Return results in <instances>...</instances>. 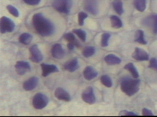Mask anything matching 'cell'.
I'll return each instance as SVG.
<instances>
[{"instance_id":"7c38bea8","label":"cell","mask_w":157,"mask_h":117,"mask_svg":"<svg viewBox=\"0 0 157 117\" xmlns=\"http://www.w3.org/2000/svg\"><path fill=\"white\" fill-rule=\"evenodd\" d=\"M52 57L56 59H61L64 57L65 52L61 44H55L51 49Z\"/></svg>"},{"instance_id":"ba28073f","label":"cell","mask_w":157,"mask_h":117,"mask_svg":"<svg viewBox=\"0 0 157 117\" xmlns=\"http://www.w3.org/2000/svg\"><path fill=\"white\" fill-rule=\"evenodd\" d=\"M83 101L90 105L93 104L95 102L96 98L93 88L91 87H87L82 94Z\"/></svg>"},{"instance_id":"52a82bcc","label":"cell","mask_w":157,"mask_h":117,"mask_svg":"<svg viewBox=\"0 0 157 117\" xmlns=\"http://www.w3.org/2000/svg\"><path fill=\"white\" fill-rule=\"evenodd\" d=\"M30 57L29 59L32 62L38 63L42 61L43 55L38 46L34 45L29 48Z\"/></svg>"},{"instance_id":"8992f818","label":"cell","mask_w":157,"mask_h":117,"mask_svg":"<svg viewBox=\"0 0 157 117\" xmlns=\"http://www.w3.org/2000/svg\"><path fill=\"white\" fill-rule=\"evenodd\" d=\"M83 7L85 10L93 15H96L99 12V7L97 0H84Z\"/></svg>"},{"instance_id":"603a6c76","label":"cell","mask_w":157,"mask_h":117,"mask_svg":"<svg viewBox=\"0 0 157 117\" xmlns=\"http://www.w3.org/2000/svg\"><path fill=\"white\" fill-rule=\"evenodd\" d=\"M124 68L128 71L131 73L132 77L135 79H137L139 77L138 72H137V69L134 66L133 63H127L124 67Z\"/></svg>"},{"instance_id":"d6a6232c","label":"cell","mask_w":157,"mask_h":117,"mask_svg":"<svg viewBox=\"0 0 157 117\" xmlns=\"http://www.w3.org/2000/svg\"><path fill=\"white\" fill-rule=\"evenodd\" d=\"M23 1L30 5H36L39 4L41 0H23Z\"/></svg>"},{"instance_id":"7a4b0ae2","label":"cell","mask_w":157,"mask_h":117,"mask_svg":"<svg viewBox=\"0 0 157 117\" xmlns=\"http://www.w3.org/2000/svg\"><path fill=\"white\" fill-rule=\"evenodd\" d=\"M140 80L135 79H125L121 83V90L127 96H131L138 92Z\"/></svg>"},{"instance_id":"30bf717a","label":"cell","mask_w":157,"mask_h":117,"mask_svg":"<svg viewBox=\"0 0 157 117\" xmlns=\"http://www.w3.org/2000/svg\"><path fill=\"white\" fill-rule=\"evenodd\" d=\"M132 57L139 61H147L149 59V56L147 52L143 49L139 48H136L132 54Z\"/></svg>"},{"instance_id":"ffe728a7","label":"cell","mask_w":157,"mask_h":117,"mask_svg":"<svg viewBox=\"0 0 157 117\" xmlns=\"http://www.w3.org/2000/svg\"><path fill=\"white\" fill-rule=\"evenodd\" d=\"M114 10L119 15L121 16L123 13L124 11L123 3L120 0H114L112 3Z\"/></svg>"},{"instance_id":"d6986e66","label":"cell","mask_w":157,"mask_h":117,"mask_svg":"<svg viewBox=\"0 0 157 117\" xmlns=\"http://www.w3.org/2000/svg\"><path fill=\"white\" fill-rule=\"evenodd\" d=\"M33 39V37L30 34L28 33H25L20 35L18 40L21 43L27 45L30 43Z\"/></svg>"},{"instance_id":"e575fe53","label":"cell","mask_w":157,"mask_h":117,"mask_svg":"<svg viewBox=\"0 0 157 117\" xmlns=\"http://www.w3.org/2000/svg\"><path fill=\"white\" fill-rule=\"evenodd\" d=\"M142 115L144 116H153V113L150 110L144 108L142 111Z\"/></svg>"},{"instance_id":"44dd1931","label":"cell","mask_w":157,"mask_h":117,"mask_svg":"<svg viewBox=\"0 0 157 117\" xmlns=\"http://www.w3.org/2000/svg\"><path fill=\"white\" fill-rule=\"evenodd\" d=\"M134 6L137 10L140 12H144L147 7L146 0H134L133 1Z\"/></svg>"},{"instance_id":"ac0fdd59","label":"cell","mask_w":157,"mask_h":117,"mask_svg":"<svg viewBox=\"0 0 157 117\" xmlns=\"http://www.w3.org/2000/svg\"><path fill=\"white\" fill-rule=\"evenodd\" d=\"M105 63L109 65H115L121 63V60L119 57L113 54H109L104 58Z\"/></svg>"},{"instance_id":"4fadbf2b","label":"cell","mask_w":157,"mask_h":117,"mask_svg":"<svg viewBox=\"0 0 157 117\" xmlns=\"http://www.w3.org/2000/svg\"><path fill=\"white\" fill-rule=\"evenodd\" d=\"M39 79L36 76L32 77L24 82L23 87L26 91H31L35 89L37 86Z\"/></svg>"},{"instance_id":"4316f807","label":"cell","mask_w":157,"mask_h":117,"mask_svg":"<svg viewBox=\"0 0 157 117\" xmlns=\"http://www.w3.org/2000/svg\"><path fill=\"white\" fill-rule=\"evenodd\" d=\"M101 82L104 86L107 87H110L112 86V81L109 76L104 75L101 77Z\"/></svg>"},{"instance_id":"f1b7e54d","label":"cell","mask_w":157,"mask_h":117,"mask_svg":"<svg viewBox=\"0 0 157 117\" xmlns=\"http://www.w3.org/2000/svg\"><path fill=\"white\" fill-rule=\"evenodd\" d=\"M110 35L108 33L103 34L101 35V45L103 47H106L109 45V41Z\"/></svg>"},{"instance_id":"9a60e30c","label":"cell","mask_w":157,"mask_h":117,"mask_svg":"<svg viewBox=\"0 0 157 117\" xmlns=\"http://www.w3.org/2000/svg\"><path fill=\"white\" fill-rule=\"evenodd\" d=\"M144 24L151 27L155 34H157V15H152L144 20Z\"/></svg>"},{"instance_id":"d4e9b609","label":"cell","mask_w":157,"mask_h":117,"mask_svg":"<svg viewBox=\"0 0 157 117\" xmlns=\"http://www.w3.org/2000/svg\"><path fill=\"white\" fill-rule=\"evenodd\" d=\"M64 38L68 42H72L75 44V46L77 47H79L80 46L79 43L76 40L75 37L72 33H68L65 34L63 36Z\"/></svg>"},{"instance_id":"5bb4252c","label":"cell","mask_w":157,"mask_h":117,"mask_svg":"<svg viewBox=\"0 0 157 117\" xmlns=\"http://www.w3.org/2000/svg\"><path fill=\"white\" fill-rule=\"evenodd\" d=\"M55 97L59 100L69 102L71 101L70 94L62 88L59 87L55 91Z\"/></svg>"},{"instance_id":"4dcf8cb0","label":"cell","mask_w":157,"mask_h":117,"mask_svg":"<svg viewBox=\"0 0 157 117\" xmlns=\"http://www.w3.org/2000/svg\"><path fill=\"white\" fill-rule=\"evenodd\" d=\"M6 8L8 10L9 12L12 16H14L15 17H18L19 16V12L16 7L12 5H9L7 6Z\"/></svg>"},{"instance_id":"cb8c5ba5","label":"cell","mask_w":157,"mask_h":117,"mask_svg":"<svg viewBox=\"0 0 157 117\" xmlns=\"http://www.w3.org/2000/svg\"><path fill=\"white\" fill-rule=\"evenodd\" d=\"M135 41L142 44H146L147 41L145 40L144 37V32L142 30H137L135 35Z\"/></svg>"},{"instance_id":"9c48e42d","label":"cell","mask_w":157,"mask_h":117,"mask_svg":"<svg viewBox=\"0 0 157 117\" xmlns=\"http://www.w3.org/2000/svg\"><path fill=\"white\" fill-rule=\"evenodd\" d=\"M15 67L17 74L20 75H24L31 70L30 64L25 61H18L16 63Z\"/></svg>"},{"instance_id":"484cf974","label":"cell","mask_w":157,"mask_h":117,"mask_svg":"<svg viewBox=\"0 0 157 117\" xmlns=\"http://www.w3.org/2000/svg\"><path fill=\"white\" fill-rule=\"evenodd\" d=\"M95 53V48L93 46H86L83 50L82 54L85 57L88 58L93 56Z\"/></svg>"},{"instance_id":"f546056e","label":"cell","mask_w":157,"mask_h":117,"mask_svg":"<svg viewBox=\"0 0 157 117\" xmlns=\"http://www.w3.org/2000/svg\"><path fill=\"white\" fill-rule=\"evenodd\" d=\"M88 17V14L85 12H80L78 14V22L79 25L83 26L84 24V20Z\"/></svg>"},{"instance_id":"8fae6325","label":"cell","mask_w":157,"mask_h":117,"mask_svg":"<svg viewBox=\"0 0 157 117\" xmlns=\"http://www.w3.org/2000/svg\"><path fill=\"white\" fill-rule=\"evenodd\" d=\"M42 70V75L44 77L47 76L51 73H57L59 69L55 65L48 64L42 63L40 64Z\"/></svg>"},{"instance_id":"3957f363","label":"cell","mask_w":157,"mask_h":117,"mask_svg":"<svg viewBox=\"0 0 157 117\" xmlns=\"http://www.w3.org/2000/svg\"><path fill=\"white\" fill-rule=\"evenodd\" d=\"M52 7L60 13L68 14L72 6V0H54Z\"/></svg>"},{"instance_id":"836d02e7","label":"cell","mask_w":157,"mask_h":117,"mask_svg":"<svg viewBox=\"0 0 157 117\" xmlns=\"http://www.w3.org/2000/svg\"><path fill=\"white\" fill-rule=\"evenodd\" d=\"M138 115L132 112H128L126 110H122L120 112L119 116H137Z\"/></svg>"},{"instance_id":"83f0119b","label":"cell","mask_w":157,"mask_h":117,"mask_svg":"<svg viewBox=\"0 0 157 117\" xmlns=\"http://www.w3.org/2000/svg\"><path fill=\"white\" fill-rule=\"evenodd\" d=\"M72 31L83 42L86 41V34L84 30L81 29H75L72 30Z\"/></svg>"},{"instance_id":"6da1fadb","label":"cell","mask_w":157,"mask_h":117,"mask_svg":"<svg viewBox=\"0 0 157 117\" xmlns=\"http://www.w3.org/2000/svg\"><path fill=\"white\" fill-rule=\"evenodd\" d=\"M33 23L35 30L42 36H50L55 32L54 24L41 13L34 14L33 17Z\"/></svg>"},{"instance_id":"2e32d148","label":"cell","mask_w":157,"mask_h":117,"mask_svg":"<svg viewBox=\"0 0 157 117\" xmlns=\"http://www.w3.org/2000/svg\"><path fill=\"white\" fill-rule=\"evenodd\" d=\"M64 68L67 71L73 73L78 68V63L77 58H74L67 61L65 63Z\"/></svg>"},{"instance_id":"7402d4cb","label":"cell","mask_w":157,"mask_h":117,"mask_svg":"<svg viewBox=\"0 0 157 117\" xmlns=\"http://www.w3.org/2000/svg\"><path fill=\"white\" fill-rule=\"evenodd\" d=\"M110 21L112 27L114 29H120L122 27V22L120 18L117 16H111Z\"/></svg>"},{"instance_id":"277c9868","label":"cell","mask_w":157,"mask_h":117,"mask_svg":"<svg viewBox=\"0 0 157 117\" xmlns=\"http://www.w3.org/2000/svg\"><path fill=\"white\" fill-rule=\"evenodd\" d=\"M49 100L47 96L41 93L36 94L33 97V105L36 109H41L45 108L48 103Z\"/></svg>"},{"instance_id":"5b68a950","label":"cell","mask_w":157,"mask_h":117,"mask_svg":"<svg viewBox=\"0 0 157 117\" xmlns=\"http://www.w3.org/2000/svg\"><path fill=\"white\" fill-rule=\"evenodd\" d=\"M15 25L12 20L6 16H2L0 21V31L1 34L12 32L14 30Z\"/></svg>"},{"instance_id":"1f68e13d","label":"cell","mask_w":157,"mask_h":117,"mask_svg":"<svg viewBox=\"0 0 157 117\" xmlns=\"http://www.w3.org/2000/svg\"><path fill=\"white\" fill-rule=\"evenodd\" d=\"M148 68H152L157 72V59L156 58H153L150 60Z\"/></svg>"},{"instance_id":"e0dca14e","label":"cell","mask_w":157,"mask_h":117,"mask_svg":"<svg viewBox=\"0 0 157 117\" xmlns=\"http://www.w3.org/2000/svg\"><path fill=\"white\" fill-rule=\"evenodd\" d=\"M83 74L85 79L88 80H90L97 77L98 73L93 67L88 66L85 68Z\"/></svg>"},{"instance_id":"d590c367","label":"cell","mask_w":157,"mask_h":117,"mask_svg":"<svg viewBox=\"0 0 157 117\" xmlns=\"http://www.w3.org/2000/svg\"><path fill=\"white\" fill-rule=\"evenodd\" d=\"M75 44L72 42H68L67 44V47L68 49L72 51L75 48Z\"/></svg>"}]
</instances>
